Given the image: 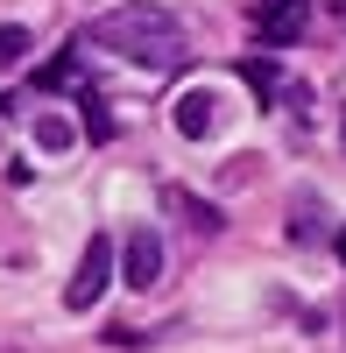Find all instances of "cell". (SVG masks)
Listing matches in <instances>:
<instances>
[{
	"label": "cell",
	"mask_w": 346,
	"mask_h": 353,
	"mask_svg": "<svg viewBox=\"0 0 346 353\" xmlns=\"http://www.w3.org/2000/svg\"><path fill=\"white\" fill-rule=\"evenodd\" d=\"M177 134H184V141H212V134H219V92H205V85L184 92V99H177Z\"/></svg>",
	"instance_id": "277c9868"
},
{
	"label": "cell",
	"mask_w": 346,
	"mask_h": 353,
	"mask_svg": "<svg viewBox=\"0 0 346 353\" xmlns=\"http://www.w3.org/2000/svg\"><path fill=\"white\" fill-rule=\"evenodd\" d=\"M21 57H28V28H0V71H8V64H21Z\"/></svg>",
	"instance_id": "9c48e42d"
},
{
	"label": "cell",
	"mask_w": 346,
	"mask_h": 353,
	"mask_svg": "<svg viewBox=\"0 0 346 353\" xmlns=\"http://www.w3.org/2000/svg\"><path fill=\"white\" fill-rule=\"evenodd\" d=\"M106 290H113V241L92 233L85 254H78V269H71V283H64V304H71V311H92Z\"/></svg>",
	"instance_id": "7a4b0ae2"
},
{
	"label": "cell",
	"mask_w": 346,
	"mask_h": 353,
	"mask_svg": "<svg viewBox=\"0 0 346 353\" xmlns=\"http://www.w3.org/2000/svg\"><path fill=\"white\" fill-rule=\"evenodd\" d=\"M36 141H43L50 156H64V149H71V128L57 121V113H43V121H36Z\"/></svg>",
	"instance_id": "ba28073f"
},
{
	"label": "cell",
	"mask_w": 346,
	"mask_h": 353,
	"mask_svg": "<svg viewBox=\"0 0 346 353\" xmlns=\"http://www.w3.org/2000/svg\"><path fill=\"white\" fill-rule=\"evenodd\" d=\"M318 233H325V205L304 191V198L290 205V241H318Z\"/></svg>",
	"instance_id": "52a82bcc"
},
{
	"label": "cell",
	"mask_w": 346,
	"mask_h": 353,
	"mask_svg": "<svg viewBox=\"0 0 346 353\" xmlns=\"http://www.w3.org/2000/svg\"><path fill=\"white\" fill-rule=\"evenodd\" d=\"M106 57L121 64H141V71H177L184 64V21L156 8V0H128V8H106L92 28H85Z\"/></svg>",
	"instance_id": "6da1fadb"
},
{
	"label": "cell",
	"mask_w": 346,
	"mask_h": 353,
	"mask_svg": "<svg viewBox=\"0 0 346 353\" xmlns=\"http://www.w3.org/2000/svg\"><path fill=\"white\" fill-rule=\"evenodd\" d=\"M121 261H128V283H134V290H149V283L163 276V241H156V226H134Z\"/></svg>",
	"instance_id": "5b68a950"
},
{
	"label": "cell",
	"mask_w": 346,
	"mask_h": 353,
	"mask_svg": "<svg viewBox=\"0 0 346 353\" xmlns=\"http://www.w3.org/2000/svg\"><path fill=\"white\" fill-rule=\"evenodd\" d=\"M339 261H346V233H339Z\"/></svg>",
	"instance_id": "30bf717a"
},
{
	"label": "cell",
	"mask_w": 346,
	"mask_h": 353,
	"mask_svg": "<svg viewBox=\"0 0 346 353\" xmlns=\"http://www.w3.org/2000/svg\"><path fill=\"white\" fill-rule=\"evenodd\" d=\"M163 205H170V212H184L198 233H219L226 219H219V205H205V198H191V191H163Z\"/></svg>",
	"instance_id": "8992f818"
},
{
	"label": "cell",
	"mask_w": 346,
	"mask_h": 353,
	"mask_svg": "<svg viewBox=\"0 0 346 353\" xmlns=\"http://www.w3.org/2000/svg\"><path fill=\"white\" fill-rule=\"evenodd\" d=\"M311 21V0H262L254 8V28H262V43H297Z\"/></svg>",
	"instance_id": "3957f363"
}]
</instances>
